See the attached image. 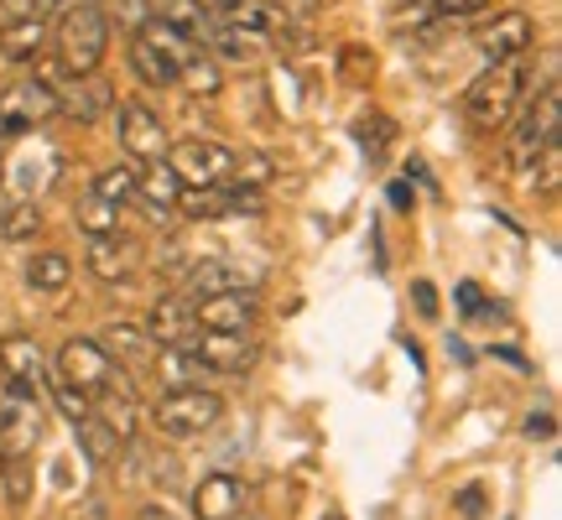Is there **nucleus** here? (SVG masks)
<instances>
[{
	"label": "nucleus",
	"mask_w": 562,
	"mask_h": 520,
	"mask_svg": "<svg viewBox=\"0 0 562 520\" xmlns=\"http://www.w3.org/2000/svg\"><path fill=\"white\" fill-rule=\"evenodd\" d=\"M74 5H89V0H37V16H63Z\"/></svg>",
	"instance_id": "nucleus-46"
},
{
	"label": "nucleus",
	"mask_w": 562,
	"mask_h": 520,
	"mask_svg": "<svg viewBox=\"0 0 562 520\" xmlns=\"http://www.w3.org/2000/svg\"><path fill=\"white\" fill-rule=\"evenodd\" d=\"M0 188H5V157H0Z\"/></svg>",
	"instance_id": "nucleus-49"
},
{
	"label": "nucleus",
	"mask_w": 562,
	"mask_h": 520,
	"mask_svg": "<svg viewBox=\"0 0 562 520\" xmlns=\"http://www.w3.org/2000/svg\"><path fill=\"white\" fill-rule=\"evenodd\" d=\"M94 417L121 438V448L140 432V406H136V391H100L94 396Z\"/></svg>",
	"instance_id": "nucleus-26"
},
{
	"label": "nucleus",
	"mask_w": 562,
	"mask_h": 520,
	"mask_svg": "<svg viewBox=\"0 0 562 520\" xmlns=\"http://www.w3.org/2000/svg\"><path fill=\"white\" fill-rule=\"evenodd\" d=\"M220 26H240V32H261L271 37V26H281V11L271 0H220V11H214Z\"/></svg>",
	"instance_id": "nucleus-28"
},
{
	"label": "nucleus",
	"mask_w": 562,
	"mask_h": 520,
	"mask_svg": "<svg viewBox=\"0 0 562 520\" xmlns=\"http://www.w3.org/2000/svg\"><path fill=\"white\" fill-rule=\"evenodd\" d=\"M391 203H396V208H406V203H412V188H406V182H396V188H391Z\"/></svg>",
	"instance_id": "nucleus-48"
},
{
	"label": "nucleus",
	"mask_w": 562,
	"mask_h": 520,
	"mask_svg": "<svg viewBox=\"0 0 562 520\" xmlns=\"http://www.w3.org/2000/svg\"><path fill=\"white\" fill-rule=\"evenodd\" d=\"M526 83H531V68L526 58H510V63H484V74L469 79V89L459 94L463 104V121L474 125L480 136H495L510 125V115L526 104Z\"/></svg>",
	"instance_id": "nucleus-1"
},
{
	"label": "nucleus",
	"mask_w": 562,
	"mask_h": 520,
	"mask_svg": "<svg viewBox=\"0 0 562 520\" xmlns=\"http://www.w3.org/2000/svg\"><path fill=\"white\" fill-rule=\"evenodd\" d=\"M245 276L229 265V260H199L188 276H182V297L203 302V297H220V292H240Z\"/></svg>",
	"instance_id": "nucleus-23"
},
{
	"label": "nucleus",
	"mask_w": 562,
	"mask_h": 520,
	"mask_svg": "<svg viewBox=\"0 0 562 520\" xmlns=\"http://www.w3.org/2000/svg\"><path fill=\"white\" fill-rule=\"evenodd\" d=\"M115 110V83L100 79V74H68L58 83V115L79 125H94Z\"/></svg>",
	"instance_id": "nucleus-12"
},
{
	"label": "nucleus",
	"mask_w": 562,
	"mask_h": 520,
	"mask_svg": "<svg viewBox=\"0 0 562 520\" xmlns=\"http://www.w3.org/2000/svg\"><path fill=\"white\" fill-rule=\"evenodd\" d=\"M136 520H178V516H172L167 505H140V510H136Z\"/></svg>",
	"instance_id": "nucleus-47"
},
{
	"label": "nucleus",
	"mask_w": 562,
	"mask_h": 520,
	"mask_svg": "<svg viewBox=\"0 0 562 520\" xmlns=\"http://www.w3.org/2000/svg\"><path fill=\"white\" fill-rule=\"evenodd\" d=\"M47 121H58V89L53 83H42L32 74V79H16L0 89V136H26Z\"/></svg>",
	"instance_id": "nucleus-9"
},
{
	"label": "nucleus",
	"mask_w": 562,
	"mask_h": 520,
	"mask_svg": "<svg viewBox=\"0 0 562 520\" xmlns=\"http://www.w3.org/2000/svg\"><path fill=\"white\" fill-rule=\"evenodd\" d=\"M339 74L349 83H370V74H375V58H370L364 47H344V53H339Z\"/></svg>",
	"instance_id": "nucleus-40"
},
{
	"label": "nucleus",
	"mask_w": 562,
	"mask_h": 520,
	"mask_svg": "<svg viewBox=\"0 0 562 520\" xmlns=\"http://www.w3.org/2000/svg\"><path fill=\"white\" fill-rule=\"evenodd\" d=\"M355 131H360V146H364V151H370L375 161L385 157V146H391V136H396V125L385 121V115H370V121H360Z\"/></svg>",
	"instance_id": "nucleus-39"
},
{
	"label": "nucleus",
	"mask_w": 562,
	"mask_h": 520,
	"mask_svg": "<svg viewBox=\"0 0 562 520\" xmlns=\"http://www.w3.org/2000/svg\"><path fill=\"white\" fill-rule=\"evenodd\" d=\"M537 42V21L526 11H484V21L474 26V47H480L484 63H510V58H526Z\"/></svg>",
	"instance_id": "nucleus-11"
},
{
	"label": "nucleus",
	"mask_w": 562,
	"mask_h": 520,
	"mask_svg": "<svg viewBox=\"0 0 562 520\" xmlns=\"http://www.w3.org/2000/svg\"><path fill=\"white\" fill-rule=\"evenodd\" d=\"M53 370H58L63 385L83 391L89 400L100 396V391H136V385H131V375H125L121 364L100 349V339H83V334H74V339L58 343V360H53Z\"/></svg>",
	"instance_id": "nucleus-6"
},
{
	"label": "nucleus",
	"mask_w": 562,
	"mask_h": 520,
	"mask_svg": "<svg viewBox=\"0 0 562 520\" xmlns=\"http://www.w3.org/2000/svg\"><path fill=\"white\" fill-rule=\"evenodd\" d=\"M151 370H157L161 391H193V385H209V370L193 354V343H178V349H157L151 354Z\"/></svg>",
	"instance_id": "nucleus-21"
},
{
	"label": "nucleus",
	"mask_w": 562,
	"mask_h": 520,
	"mask_svg": "<svg viewBox=\"0 0 562 520\" xmlns=\"http://www.w3.org/2000/svg\"><path fill=\"white\" fill-rule=\"evenodd\" d=\"M193 318L199 328L209 334H250V323H256V292H220V297H203L193 302Z\"/></svg>",
	"instance_id": "nucleus-19"
},
{
	"label": "nucleus",
	"mask_w": 562,
	"mask_h": 520,
	"mask_svg": "<svg viewBox=\"0 0 562 520\" xmlns=\"http://www.w3.org/2000/svg\"><path fill=\"white\" fill-rule=\"evenodd\" d=\"M115 140H121V151L136 167H146V161H161L167 157V146H172V136H167V121H161L151 104H140V100H121L115 110Z\"/></svg>",
	"instance_id": "nucleus-10"
},
{
	"label": "nucleus",
	"mask_w": 562,
	"mask_h": 520,
	"mask_svg": "<svg viewBox=\"0 0 562 520\" xmlns=\"http://www.w3.org/2000/svg\"><path fill=\"white\" fill-rule=\"evenodd\" d=\"M53 42H58V63L68 74H100L104 53H110V21H104L100 0L63 11Z\"/></svg>",
	"instance_id": "nucleus-5"
},
{
	"label": "nucleus",
	"mask_w": 562,
	"mask_h": 520,
	"mask_svg": "<svg viewBox=\"0 0 562 520\" xmlns=\"http://www.w3.org/2000/svg\"><path fill=\"white\" fill-rule=\"evenodd\" d=\"M5 21H21V16H37V0H0Z\"/></svg>",
	"instance_id": "nucleus-45"
},
{
	"label": "nucleus",
	"mask_w": 562,
	"mask_h": 520,
	"mask_svg": "<svg viewBox=\"0 0 562 520\" xmlns=\"http://www.w3.org/2000/svg\"><path fill=\"white\" fill-rule=\"evenodd\" d=\"M459 313H463V318H480V313H490V307H484V292L474 286V281H463V286H459Z\"/></svg>",
	"instance_id": "nucleus-42"
},
{
	"label": "nucleus",
	"mask_w": 562,
	"mask_h": 520,
	"mask_svg": "<svg viewBox=\"0 0 562 520\" xmlns=\"http://www.w3.org/2000/svg\"><path fill=\"white\" fill-rule=\"evenodd\" d=\"M412 297H417L422 318H438V292H432V281H417V286H412Z\"/></svg>",
	"instance_id": "nucleus-44"
},
{
	"label": "nucleus",
	"mask_w": 562,
	"mask_h": 520,
	"mask_svg": "<svg viewBox=\"0 0 562 520\" xmlns=\"http://www.w3.org/2000/svg\"><path fill=\"white\" fill-rule=\"evenodd\" d=\"M136 188H140V167L136 161H115V167H104L100 178H94V199L115 203V208H125V203H136Z\"/></svg>",
	"instance_id": "nucleus-31"
},
{
	"label": "nucleus",
	"mask_w": 562,
	"mask_h": 520,
	"mask_svg": "<svg viewBox=\"0 0 562 520\" xmlns=\"http://www.w3.org/2000/svg\"><path fill=\"white\" fill-rule=\"evenodd\" d=\"M146 5H151V21H161V26H172V32H182L193 42H203V32L214 26L203 0H146Z\"/></svg>",
	"instance_id": "nucleus-25"
},
{
	"label": "nucleus",
	"mask_w": 562,
	"mask_h": 520,
	"mask_svg": "<svg viewBox=\"0 0 562 520\" xmlns=\"http://www.w3.org/2000/svg\"><path fill=\"white\" fill-rule=\"evenodd\" d=\"M74 281V260L63 256V250H37V256L26 260V286L32 292H63Z\"/></svg>",
	"instance_id": "nucleus-30"
},
{
	"label": "nucleus",
	"mask_w": 562,
	"mask_h": 520,
	"mask_svg": "<svg viewBox=\"0 0 562 520\" xmlns=\"http://www.w3.org/2000/svg\"><path fill=\"white\" fill-rule=\"evenodd\" d=\"M42 391L0 381V459H32L42 442Z\"/></svg>",
	"instance_id": "nucleus-7"
},
{
	"label": "nucleus",
	"mask_w": 562,
	"mask_h": 520,
	"mask_svg": "<svg viewBox=\"0 0 562 520\" xmlns=\"http://www.w3.org/2000/svg\"><path fill=\"white\" fill-rule=\"evenodd\" d=\"M47 396H53V406L63 411V421H68V427L94 411V400L83 396V391H74V385H63V381H47Z\"/></svg>",
	"instance_id": "nucleus-38"
},
{
	"label": "nucleus",
	"mask_w": 562,
	"mask_h": 520,
	"mask_svg": "<svg viewBox=\"0 0 562 520\" xmlns=\"http://www.w3.org/2000/svg\"><path fill=\"white\" fill-rule=\"evenodd\" d=\"M104 21H110V32L121 26V32H140L146 21H151V5L146 0H100Z\"/></svg>",
	"instance_id": "nucleus-37"
},
{
	"label": "nucleus",
	"mask_w": 562,
	"mask_h": 520,
	"mask_svg": "<svg viewBox=\"0 0 562 520\" xmlns=\"http://www.w3.org/2000/svg\"><path fill=\"white\" fill-rule=\"evenodd\" d=\"M453 505H459L463 520H480L484 516V489H480V484H463L459 495H453Z\"/></svg>",
	"instance_id": "nucleus-41"
},
{
	"label": "nucleus",
	"mask_w": 562,
	"mask_h": 520,
	"mask_svg": "<svg viewBox=\"0 0 562 520\" xmlns=\"http://www.w3.org/2000/svg\"><path fill=\"white\" fill-rule=\"evenodd\" d=\"M146 339H151V349H178V343H193L199 339V318H193V302L182 297V292H172V297L151 302V313H146Z\"/></svg>",
	"instance_id": "nucleus-15"
},
{
	"label": "nucleus",
	"mask_w": 562,
	"mask_h": 520,
	"mask_svg": "<svg viewBox=\"0 0 562 520\" xmlns=\"http://www.w3.org/2000/svg\"><path fill=\"white\" fill-rule=\"evenodd\" d=\"M235 146H224V140H203V136H188V140H172L167 146V167L178 172L182 188H224L229 172H235Z\"/></svg>",
	"instance_id": "nucleus-8"
},
{
	"label": "nucleus",
	"mask_w": 562,
	"mask_h": 520,
	"mask_svg": "<svg viewBox=\"0 0 562 520\" xmlns=\"http://www.w3.org/2000/svg\"><path fill=\"white\" fill-rule=\"evenodd\" d=\"M74 442H79V453L94 463V468L115 463V453H121V438H115V432H110V427H104L94 411H89L83 421H74Z\"/></svg>",
	"instance_id": "nucleus-29"
},
{
	"label": "nucleus",
	"mask_w": 562,
	"mask_h": 520,
	"mask_svg": "<svg viewBox=\"0 0 562 520\" xmlns=\"http://www.w3.org/2000/svg\"><path fill=\"white\" fill-rule=\"evenodd\" d=\"M0 489H5V505H11V510H26L32 489H37L32 459H0Z\"/></svg>",
	"instance_id": "nucleus-34"
},
{
	"label": "nucleus",
	"mask_w": 562,
	"mask_h": 520,
	"mask_svg": "<svg viewBox=\"0 0 562 520\" xmlns=\"http://www.w3.org/2000/svg\"><path fill=\"white\" fill-rule=\"evenodd\" d=\"M193 354L203 360L209 375H245L250 364L261 360V343L250 339V334H209V328H199Z\"/></svg>",
	"instance_id": "nucleus-13"
},
{
	"label": "nucleus",
	"mask_w": 562,
	"mask_h": 520,
	"mask_svg": "<svg viewBox=\"0 0 562 520\" xmlns=\"http://www.w3.org/2000/svg\"><path fill=\"white\" fill-rule=\"evenodd\" d=\"M526 438H558V417H552V411H531V417H526Z\"/></svg>",
	"instance_id": "nucleus-43"
},
{
	"label": "nucleus",
	"mask_w": 562,
	"mask_h": 520,
	"mask_svg": "<svg viewBox=\"0 0 562 520\" xmlns=\"http://www.w3.org/2000/svg\"><path fill=\"white\" fill-rule=\"evenodd\" d=\"M47 42H53V26L47 16H21V21H0V63H42L47 53Z\"/></svg>",
	"instance_id": "nucleus-20"
},
{
	"label": "nucleus",
	"mask_w": 562,
	"mask_h": 520,
	"mask_svg": "<svg viewBox=\"0 0 562 520\" xmlns=\"http://www.w3.org/2000/svg\"><path fill=\"white\" fill-rule=\"evenodd\" d=\"M0 375L26 385V391H47V381H53L47 354H42V343L32 334H5L0 339Z\"/></svg>",
	"instance_id": "nucleus-18"
},
{
	"label": "nucleus",
	"mask_w": 562,
	"mask_h": 520,
	"mask_svg": "<svg viewBox=\"0 0 562 520\" xmlns=\"http://www.w3.org/2000/svg\"><path fill=\"white\" fill-rule=\"evenodd\" d=\"M245 516V484L229 468H214L193 484V520H240Z\"/></svg>",
	"instance_id": "nucleus-16"
},
{
	"label": "nucleus",
	"mask_w": 562,
	"mask_h": 520,
	"mask_svg": "<svg viewBox=\"0 0 562 520\" xmlns=\"http://www.w3.org/2000/svg\"><path fill=\"white\" fill-rule=\"evenodd\" d=\"M74 224H79L83 240H100V235H121V208L89 193V199L74 203Z\"/></svg>",
	"instance_id": "nucleus-32"
},
{
	"label": "nucleus",
	"mask_w": 562,
	"mask_h": 520,
	"mask_svg": "<svg viewBox=\"0 0 562 520\" xmlns=\"http://www.w3.org/2000/svg\"><path fill=\"white\" fill-rule=\"evenodd\" d=\"M203 37H209V47L229 63H261L266 53H271V42H266L261 32H240V26H220V21H214Z\"/></svg>",
	"instance_id": "nucleus-27"
},
{
	"label": "nucleus",
	"mask_w": 562,
	"mask_h": 520,
	"mask_svg": "<svg viewBox=\"0 0 562 520\" xmlns=\"http://www.w3.org/2000/svg\"><path fill=\"white\" fill-rule=\"evenodd\" d=\"M490 11V0H402L396 5V26L412 32H448L459 21H474Z\"/></svg>",
	"instance_id": "nucleus-14"
},
{
	"label": "nucleus",
	"mask_w": 562,
	"mask_h": 520,
	"mask_svg": "<svg viewBox=\"0 0 562 520\" xmlns=\"http://www.w3.org/2000/svg\"><path fill=\"white\" fill-rule=\"evenodd\" d=\"M199 53V42L172 32V26H161V21H146L140 32H131V74H136L146 89H178V74L182 63Z\"/></svg>",
	"instance_id": "nucleus-3"
},
{
	"label": "nucleus",
	"mask_w": 562,
	"mask_h": 520,
	"mask_svg": "<svg viewBox=\"0 0 562 520\" xmlns=\"http://www.w3.org/2000/svg\"><path fill=\"white\" fill-rule=\"evenodd\" d=\"M178 208H182V214H188L193 224L229 219V193H224V188H182Z\"/></svg>",
	"instance_id": "nucleus-33"
},
{
	"label": "nucleus",
	"mask_w": 562,
	"mask_h": 520,
	"mask_svg": "<svg viewBox=\"0 0 562 520\" xmlns=\"http://www.w3.org/2000/svg\"><path fill=\"white\" fill-rule=\"evenodd\" d=\"M271 178H277V161L261 157V151H240V157H235V172H229L235 188H266Z\"/></svg>",
	"instance_id": "nucleus-36"
},
{
	"label": "nucleus",
	"mask_w": 562,
	"mask_h": 520,
	"mask_svg": "<svg viewBox=\"0 0 562 520\" xmlns=\"http://www.w3.org/2000/svg\"><path fill=\"white\" fill-rule=\"evenodd\" d=\"M224 421V396L209 391V385H193V391H161V400L151 406V427L157 438L167 442H193L203 432H214Z\"/></svg>",
	"instance_id": "nucleus-4"
},
{
	"label": "nucleus",
	"mask_w": 562,
	"mask_h": 520,
	"mask_svg": "<svg viewBox=\"0 0 562 520\" xmlns=\"http://www.w3.org/2000/svg\"><path fill=\"white\" fill-rule=\"evenodd\" d=\"M83 265H89V276H94V281H104V286H121V281L136 276L140 245L125 240V235H100V240L83 245Z\"/></svg>",
	"instance_id": "nucleus-17"
},
{
	"label": "nucleus",
	"mask_w": 562,
	"mask_h": 520,
	"mask_svg": "<svg viewBox=\"0 0 562 520\" xmlns=\"http://www.w3.org/2000/svg\"><path fill=\"white\" fill-rule=\"evenodd\" d=\"M510 121H516V131L505 136V157H510V167H516V172L526 178V172L537 167V157H542L547 146H558V140H562V94H558V74H552V79L542 83V94H537L531 104H521V110H516Z\"/></svg>",
	"instance_id": "nucleus-2"
},
{
	"label": "nucleus",
	"mask_w": 562,
	"mask_h": 520,
	"mask_svg": "<svg viewBox=\"0 0 562 520\" xmlns=\"http://www.w3.org/2000/svg\"><path fill=\"white\" fill-rule=\"evenodd\" d=\"M42 235V203L37 199H16V193H0V240L5 245H26Z\"/></svg>",
	"instance_id": "nucleus-24"
},
{
	"label": "nucleus",
	"mask_w": 562,
	"mask_h": 520,
	"mask_svg": "<svg viewBox=\"0 0 562 520\" xmlns=\"http://www.w3.org/2000/svg\"><path fill=\"white\" fill-rule=\"evenodd\" d=\"M100 349H104V354H110L115 364H121V370H140V364H151V354H157L140 323H104Z\"/></svg>",
	"instance_id": "nucleus-22"
},
{
	"label": "nucleus",
	"mask_w": 562,
	"mask_h": 520,
	"mask_svg": "<svg viewBox=\"0 0 562 520\" xmlns=\"http://www.w3.org/2000/svg\"><path fill=\"white\" fill-rule=\"evenodd\" d=\"M178 89H188L193 100H214L224 89V79H220V68L203 58V53H193V58L182 63V74H178Z\"/></svg>",
	"instance_id": "nucleus-35"
}]
</instances>
